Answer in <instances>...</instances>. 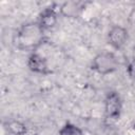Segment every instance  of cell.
I'll return each instance as SVG.
<instances>
[{"label": "cell", "mask_w": 135, "mask_h": 135, "mask_svg": "<svg viewBox=\"0 0 135 135\" xmlns=\"http://www.w3.org/2000/svg\"><path fill=\"white\" fill-rule=\"evenodd\" d=\"M43 28L40 23L24 25L17 35V45L20 49H33L42 41Z\"/></svg>", "instance_id": "1"}, {"label": "cell", "mask_w": 135, "mask_h": 135, "mask_svg": "<svg viewBox=\"0 0 135 135\" xmlns=\"http://www.w3.org/2000/svg\"><path fill=\"white\" fill-rule=\"evenodd\" d=\"M117 59L113 53L102 52L98 54L93 61V69L100 74H108L117 69Z\"/></svg>", "instance_id": "2"}, {"label": "cell", "mask_w": 135, "mask_h": 135, "mask_svg": "<svg viewBox=\"0 0 135 135\" xmlns=\"http://www.w3.org/2000/svg\"><path fill=\"white\" fill-rule=\"evenodd\" d=\"M128 38V33L127 30L122 26L115 25L113 26L108 35L109 43L114 47V49H120L127 41Z\"/></svg>", "instance_id": "3"}, {"label": "cell", "mask_w": 135, "mask_h": 135, "mask_svg": "<svg viewBox=\"0 0 135 135\" xmlns=\"http://www.w3.org/2000/svg\"><path fill=\"white\" fill-rule=\"evenodd\" d=\"M121 111V101L116 93H111L105 99V113L110 118H117Z\"/></svg>", "instance_id": "4"}, {"label": "cell", "mask_w": 135, "mask_h": 135, "mask_svg": "<svg viewBox=\"0 0 135 135\" xmlns=\"http://www.w3.org/2000/svg\"><path fill=\"white\" fill-rule=\"evenodd\" d=\"M27 66L30 68L31 71L36 72V73H41V74H45L49 72L47 70V63L46 60L40 56L37 53H33L27 60Z\"/></svg>", "instance_id": "5"}, {"label": "cell", "mask_w": 135, "mask_h": 135, "mask_svg": "<svg viewBox=\"0 0 135 135\" xmlns=\"http://www.w3.org/2000/svg\"><path fill=\"white\" fill-rule=\"evenodd\" d=\"M56 15L54 14L53 11H46L44 12V14L41 17V22L40 25L42 26V28H47V27H52L56 24Z\"/></svg>", "instance_id": "6"}, {"label": "cell", "mask_w": 135, "mask_h": 135, "mask_svg": "<svg viewBox=\"0 0 135 135\" xmlns=\"http://www.w3.org/2000/svg\"><path fill=\"white\" fill-rule=\"evenodd\" d=\"M58 135H83V132L80 128L73 123H65L60 129Z\"/></svg>", "instance_id": "7"}, {"label": "cell", "mask_w": 135, "mask_h": 135, "mask_svg": "<svg viewBox=\"0 0 135 135\" xmlns=\"http://www.w3.org/2000/svg\"><path fill=\"white\" fill-rule=\"evenodd\" d=\"M7 130H9V132L15 135H21V134L25 133L24 126L19 121H11L7 124Z\"/></svg>", "instance_id": "8"}]
</instances>
